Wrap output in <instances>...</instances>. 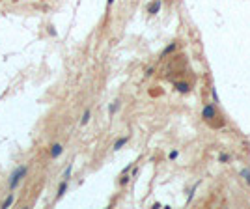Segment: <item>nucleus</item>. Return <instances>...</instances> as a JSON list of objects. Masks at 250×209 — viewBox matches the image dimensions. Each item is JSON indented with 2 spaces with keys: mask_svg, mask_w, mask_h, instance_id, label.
Wrapping results in <instances>:
<instances>
[{
  "mask_svg": "<svg viewBox=\"0 0 250 209\" xmlns=\"http://www.w3.org/2000/svg\"><path fill=\"white\" fill-rule=\"evenodd\" d=\"M131 181V176H127V174H121V179H120V185L123 187V185H127V183Z\"/></svg>",
  "mask_w": 250,
  "mask_h": 209,
  "instance_id": "4468645a",
  "label": "nucleus"
},
{
  "mask_svg": "<svg viewBox=\"0 0 250 209\" xmlns=\"http://www.w3.org/2000/svg\"><path fill=\"white\" fill-rule=\"evenodd\" d=\"M127 142H129V136H120V138L114 142V146H112V149H114V151H120L121 147H123V146L127 144Z\"/></svg>",
  "mask_w": 250,
  "mask_h": 209,
  "instance_id": "39448f33",
  "label": "nucleus"
},
{
  "mask_svg": "<svg viewBox=\"0 0 250 209\" xmlns=\"http://www.w3.org/2000/svg\"><path fill=\"white\" fill-rule=\"evenodd\" d=\"M64 153V146L60 144V142H56V144H52L50 146V149H49V155H50V159H58L60 155Z\"/></svg>",
  "mask_w": 250,
  "mask_h": 209,
  "instance_id": "20e7f679",
  "label": "nucleus"
},
{
  "mask_svg": "<svg viewBox=\"0 0 250 209\" xmlns=\"http://www.w3.org/2000/svg\"><path fill=\"white\" fill-rule=\"evenodd\" d=\"M118 110H120V101H114V103L108 105V114H110V116H114Z\"/></svg>",
  "mask_w": 250,
  "mask_h": 209,
  "instance_id": "f8f14e48",
  "label": "nucleus"
},
{
  "mask_svg": "<svg viewBox=\"0 0 250 209\" xmlns=\"http://www.w3.org/2000/svg\"><path fill=\"white\" fill-rule=\"evenodd\" d=\"M241 176H243V179L250 185V170H248V168H243V170H241Z\"/></svg>",
  "mask_w": 250,
  "mask_h": 209,
  "instance_id": "ddd939ff",
  "label": "nucleus"
},
{
  "mask_svg": "<svg viewBox=\"0 0 250 209\" xmlns=\"http://www.w3.org/2000/svg\"><path fill=\"white\" fill-rule=\"evenodd\" d=\"M71 174H73V162H69V164H67V168L64 170L62 179H71Z\"/></svg>",
  "mask_w": 250,
  "mask_h": 209,
  "instance_id": "9d476101",
  "label": "nucleus"
},
{
  "mask_svg": "<svg viewBox=\"0 0 250 209\" xmlns=\"http://www.w3.org/2000/svg\"><path fill=\"white\" fill-rule=\"evenodd\" d=\"M177 155H179V151L174 149V151H170V153H168V159H170V161H176V159H177Z\"/></svg>",
  "mask_w": 250,
  "mask_h": 209,
  "instance_id": "2eb2a0df",
  "label": "nucleus"
},
{
  "mask_svg": "<svg viewBox=\"0 0 250 209\" xmlns=\"http://www.w3.org/2000/svg\"><path fill=\"white\" fill-rule=\"evenodd\" d=\"M91 120V110L90 108H86L84 110V114H82V118H80V125H88V121Z\"/></svg>",
  "mask_w": 250,
  "mask_h": 209,
  "instance_id": "6e6552de",
  "label": "nucleus"
},
{
  "mask_svg": "<svg viewBox=\"0 0 250 209\" xmlns=\"http://www.w3.org/2000/svg\"><path fill=\"white\" fill-rule=\"evenodd\" d=\"M228 159H229V157H228V155H226V153H222V155H220V157H218V161H222V162H226V161H228Z\"/></svg>",
  "mask_w": 250,
  "mask_h": 209,
  "instance_id": "dca6fc26",
  "label": "nucleus"
},
{
  "mask_svg": "<svg viewBox=\"0 0 250 209\" xmlns=\"http://www.w3.org/2000/svg\"><path fill=\"white\" fill-rule=\"evenodd\" d=\"M49 34H50V35H56V30H54L52 26H49Z\"/></svg>",
  "mask_w": 250,
  "mask_h": 209,
  "instance_id": "a211bd4d",
  "label": "nucleus"
},
{
  "mask_svg": "<svg viewBox=\"0 0 250 209\" xmlns=\"http://www.w3.org/2000/svg\"><path fill=\"white\" fill-rule=\"evenodd\" d=\"M176 47H177L176 43H170V45H168V47H166V49H164V50H162V52H161V58H164V56L172 54V52H174V50H176Z\"/></svg>",
  "mask_w": 250,
  "mask_h": 209,
  "instance_id": "9b49d317",
  "label": "nucleus"
},
{
  "mask_svg": "<svg viewBox=\"0 0 250 209\" xmlns=\"http://www.w3.org/2000/svg\"><path fill=\"white\" fill-rule=\"evenodd\" d=\"M26 174H28V164H21V166H17L15 170L11 172V176H9V191H15L19 185H21V181L26 177Z\"/></svg>",
  "mask_w": 250,
  "mask_h": 209,
  "instance_id": "f257e3e1",
  "label": "nucleus"
},
{
  "mask_svg": "<svg viewBox=\"0 0 250 209\" xmlns=\"http://www.w3.org/2000/svg\"><path fill=\"white\" fill-rule=\"evenodd\" d=\"M106 4H108V6H112V4H114V0H106Z\"/></svg>",
  "mask_w": 250,
  "mask_h": 209,
  "instance_id": "6ab92c4d",
  "label": "nucleus"
},
{
  "mask_svg": "<svg viewBox=\"0 0 250 209\" xmlns=\"http://www.w3.org/2000/svg\"><path fill=\"white\" fill-rule=\"evenodd\" d=\"M67 188H69V179H62V181H60V185H58V191H56V202L62 200L64 194L67 192Z\"/></svg>",
  "mask_w": 250,
  "mask_h": 209,
  "instance_id": "7ed1b4c3",
  "label": "nucleus"
},
{
  "mask_svg": "<svg viewBox=\"0 0 250 209\" xmlns=\"http://www.w3.org/2000/svg\"><path fill=\"white\" fill-rule=\"evenodd\" d=\"M161 0H153V2L147 6V13H151V15H155V13H159V9H161Z\"/></svg>",
  "mask_w": 250,
  "mask_h": 209,
  "instance_id": "423d86ee",
  "label": "nucleus"
},
{
  "mask_svg": "<svg viewBox=\"0 0 250 209\" xmlns=\"http://www.w3.org/2000/svg\"><path fill=\"white\" fill-rule=\"evenodd\" d=\"M13 200H15V194H13V191H11V192H9V194H8V198H6V200L2 202V205H0V207H11Z\"/></svg>",
  "mask_w": 250,
  "mask_h": 209,
  "instance_id": "1a4fd4ad",
  "label": "nucleus"
},
{
  "mask_svg": "<svg viewBox=\"0 0 250 209\" xmlns=\"http://www.w3.org/2000/svg\"><path fill=\"white\" fill-rule=\"evenodd\" d=\"M151 75H153V67H149V69L146 71V77H151Z\"/></svg>",
  "mask_w": 250,
  "mask_h": 209,
  "instance_id": "f3484780",
  "label": "nucleus"
},
{
  "mask_svg": "<svg viewBox=\"0 0 250 209\" xmlns=\"http://www.w3.org/2000/svg\"><path fill=\"white\" fill-rule=\"evenodd\" d=\"M176 88H177L179 94H188V91H191V86L187 82H176Z\"/></svg>",
  "mask_w": 250,
  "mask_h": 209,
  "instance_id": "0eeeda50",
  "label": "nucleus"
},
{
  "mask_svg": "<svg viewBox=\"0 0 250 209\" xmlns=\"http://www.w3.org/2000/svg\"><path fill=\"white\" fill-rule=\"evenodd\" d=\"M202 118L205 120V121H211L213 118H217V110H215V106L213 105H205L202 108Z\"/></svg>",
  "mask_w": 250,
  "mask_h": 209,
  "instance_id": "f03ea898",
  "label": "nucleus"
}]
</instances>
